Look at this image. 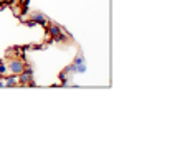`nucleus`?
Segmentation results:
<instances>
[{
	"label": "nucleus",
	"mask_w": 172,
	"mask_h": 145,
	"mask_svg": "<svg viewBox=\"0 0 172 145\" xmlns=\"http://www.w3.org/2000/svg\"><path fill=\"white\" fill-rule=\"evenodd\" d=\"M73 65H75V66H81V65H86V63H85V56H83L81 53H80V55L76 56L75 59H73Z\"/></svg>",
	"instance_id": "39448f33"
},
{
	"label": "nucleus",
	"mask_w": 172,
	"mask_h": 145,
	"mask_svg": "<svg viewBox=\"0 0 172 145\" xmlns=\"http://www.w3.org/2000/svg\"><path fill=\"white\" fill-rule=\"evenodd\" d=\"M18 84L33 86V68H30V66H25V68H23V71L18 74Z\"/></svg>",
	"instance_id": "f257e3e1"
},
{
	"label": "nucleus",
	"mask_w": 172,
	"mask_h": 145,
	"mask_svg": "<svg viewBox=\"0 0 172 145\" xmlns=\"http://www.w3.org/2000/svg\"><path fill=\"white\" fill-rule=\"evenodd\" d=\"M5 81V86L7 87H12V86H17L18 84V77L13 74V76H10V77H7V79H3Z\"/></svg>",
	"instance_id": "20e7f679"
},
{
	"label": "nucleus",
	"mask_w": 172,
	"mask_h": 145,
	"mask_svg": "<svg viewBox=\"0 0 172 145\" xmlns=\"http://www.w3.org/2000/svg\"><path fill=\"white\" fill-rule=\"evenodd\" d=\"M23 68H25V65H23V61H20V59H12V61L8 63V71L12 74H15V76H18V74L23 71Z\"/></svg>",
	"instance_id": "f03ea898"
},
{
	"label": "nucleus",
	"mask_w": 172,
	"mask_h": 145,
	"mask_svg": "<svg viewBox=\"0 0 172 145\" xmlns=\"http://www.w3.org/2000/svg\"><path fill=\"white\" fill-rule=\"evenodd\" d=\"M60 81H61V84H68L70 83V74L66 71L60 73Z\"/></svg>",
	"instance_id": "423d86ee"
},
{
	"label": "nucleus",
	"mask_w": 172,
	"mask_h": 145,
	"mask_svg": "<svg viewBox=\"0 0 172 145\" xmlns=\"http://www.w3.org/2000/svg\"><path fill=\"white\" fill-rule=\"evenodd\" d=\"M5 86V83H3V79H0V87H3Z\"/></svg>",
	"instance_id": "6e6552de"
},
{
	"label": "nucleus",
	"mask_w": 172,
	"mask_h": 145,
	"mask_svg": "<svg viewBox=\"0 0 172 145\" xmlns=\"http://www.w3.org/2000/svg\"><path fill=\"white\" fill-rule=\"evenodd\" d=\"M3 2V0H0V3H2ZM0 8H3V5H0Z\"/></svg>",
	"instance_id": "1a4fd4ad"
},
{
	"label": "nucleus",
	"mask_w": 172,
	"mask_h": 145,
	"mask_svg": "<svg viewBox=\"0 0 172 145\" xmlns=\"http://www.w3.org/2000/svg\"><path fill=\"white\" fill-rule=\"evenodd\" d=\"M31 20H33L35 23L41 25V27H47V25H48V18H47V17H43L41 13H33V15H31Z\"/></svg>",
	"instance_id": "7ed1b4c3"
},
{
	"label": "nucleus",
	"mask_w": 172,
	"mask_h": 145,
	"mask_svg": "<svg viewBox=\"0 0 172 145\" xmlns=\"http://www.w3.org/2000/svg\"><path fill=\"white\" fill-rule=\"evenodd\" d=\"M7 69H8V68H7V66H5V63H0V74H5L7 73Z\"/></svg>",
	"instance_id": "0eeeda50"
}]
</instances>
